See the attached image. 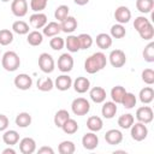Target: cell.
<instances>
[{"instance_id": "6da1fadb", "label": "cell", "mask_w": 154, "mask_h": 154, "mask_svg": "<svg viewBox=\"0 0 154 154\" xmlns=\"http://www.w3.org/2000/svg\"><path fill=\"white\" fill-rule=\"evenodd\" d=\"M107 65V58L102 52H96L94 54H91L90 57H88L84 61V70L94 75L99 71H101L103 67H106Z\"/></svg>"}, {"instance_id": "7a4b0ae2", "label": "cell", "mask_w": 154, "mask_h": 154, "mask_svg": "<svg viewBox=\"0 0 154 154\" xmlns=\"http://www.w3.org/2000/svg\"><path fill=\"white\" fill-rule=\"evenodd\" d=\"M1 65L6 71L13 72L20 66V58L14 51H7L1 58Z\"/></svg>"}, {"instance_id": "3957f363", "label": "cell", "mask_w": 154, "mask_h": 154, "mask_svg": "<svg viewBox=\"0 0 154 154\" xmlns=\"http://www.w3.org/2000/svg\"><path fill=\"white\" fill-rule=\"evenodd\" d=\"M130 135H131V138L136 142H141V141L146 140L148 136L147 124L141 123V122H137V123L134 122V124L130 128Z\"/></svg>"}, {"instance_id": "277c9868", "label": "cell", "mask_w": 154, "mask_h": 154, "mask_svg": "<svg viewBox=\"0 0 154 154\" xmlns=\"http://www.w3.org/2000/svg\"><path fill=\"white\" fill-rule=\"evenodd\" d=\"M71 111L75 116H85L90 111V102L84 97H76L71 103Z\"/></svg>"}, {"instance_id": "5b68a950", "label": "cell", "mask_w": 154, "mask_h": 154, "mask_svg": "<svg viewBox=\"0 0 154 154\" xmlns=\"http://www.w3.org/2000/svg\"><path fill=\"white\" fill-rule=\"evenodd\" d=\"M38 67L43 73H52L55 69V61L48 53H41L38 55Z\"/></svg>"}, {"instance_id": "8992f818", "label": "cell", "mask_w": 154, "mask_h": 154, "mask_svg": "<svg viewBox=\"0 0 154 154\" xmlns=\"http://www.w3.org/2000/svg\"><path fill=\"white\" fill-rule=\"evenodd\" d=\"M136 119L137 122L144 123V124H149L153 122L154 118V113L150 106H141L136 109Z\"/></svg>"}, {"instance_id": "52a82bcc", "label": "cell", "mask_w": 154, "mask_h": 154, "mask_svg": "<svg viewBox=\"0 0 154 154\" xmlns=\"http://www.w3.org/2000/svg\"><path fill=\"white\" fill-rule=\"evenodd\" d=\"M108 60L113 67H123L126 63V55L122 49H113L108 55Z\"/></svg>"}, {"instance_id": "ba28073f", "label": "cell", "mask_w": 154, "mask_h": 154, "mask_svg": "<svg viewBox=\"0 0 154 154\" xmlns=\"http://www.w3.org/2000/svg\"><path fill=\"white\" fill-rule=\"evenodd\" d=\"M73 58L70 53H63L58 59V69L63 73H67L73 69Z\"/></svg>"}, {"instance_id": "9c48e42d", "label": "cell", "mask_w": 154, "mask_h": 154, "mask_svg": "<svg viewBox=\"0 0 154 154\" xmlns=\"http://www.w3.org/2000/svg\"><path fill=\"white\" fill-rule=\"evenodd\" d=\"M29 10V5L26 0H12L11 2V11L16 17H24L26 16Z\"/></svg>"}, {"instance_id": "30bf717a", "label": "cell", "mask_w": 154, "mask_h": 154, "mask_svg": "<svg viewBox=\"0 0 154 154\" xmlns=\"http://www.w3.org/2000/svg\"><path fill=\"white\" fill-rule=\"evenodd\" d=\"M82 146L87 150H94L99 146V137L95 132L90 131L83 135L82 137Z\"/></svg>"}, {"instance_id": "8fae6325", "label": "cell", "mask_w": 154, "mask_h": 154, "mask_svg": "<svg viewBox=\"0 0 154 154\" xmlns=\"http://www.w3.org/2000/svg\"><path fill=\"white\" fill-rule=\"evenodd\" d=\"M114 18L119 24H126L131 19V11L128 6H118L114 11Z\"/></svg>"}, {"instance_id": "7c38bea8", "label": "cell", "mask_w": 154, "mask_h": 154, "mask_svg": "<svg viewBox=\"0 0 154 154\" xmlns=\"http://www.w3.org/2000/svg\"><path fill=\"white\" fill-rule=\"evenodd\" d=\"M13 83L19 90H28L32 85V78L26 73H19L14 77Z\"/></svg>"}, {"instance_id": "4fadbf2b", "label": "cell", "mask_w": 154, "mask_h": 154, "mask_svg": "<svg viewBox=\"0 0 154 154\" xmlns=\"http://www.w3.org/2000/svg\"><path fill=\"white\" fill-rule=\"evenodd\" d=\"M29 23L35 29H42L48 23V19L43 12H34L29 17Z\"/></svg>"}, {"instance_id": "5bb4252c", "label": "cell", "mask_w": 154, "mask_h": 154, "mask_svg": "<svg viewBox=\"0 0 154 154\" xmlns=\"http://www.w3.org/2000/svg\"><path fill=\"white\" fill-rule=\"evenodd\" d=\"M19 150L22 154H32L36 152V141L32 137H24L19 141Z\"/></svg>"}, {"instance_id": "9a60e30c", "label": "cell", "mask_w": 154, "mask_h": 154, "mask_svg": "<svg viewBox=\"0 0 154 154\" xmlns=\"http://www.w3.org/2000/svg\"><path fill=\"white\" fill-rule=\"evenodd\" d=\"M105 141L111 146L120 144L123 141V132L118 129H111L105 134Z\"/></svg>"}, {"instance_id": "2e32d148", "label": "cell", "mask_w": 154, "mask_h": 154, "mask_svg": "<svg viewBox=\"0 0 154 154\" xmlns=\"http://www.w3.org/2000/svg\"><path fill=\"white\" fill-rule=\"evenodd\" d=\"M72 78L69 75H60L54 81V88L60 91H66L72 87Z\"/></svg>"}, {"instance_id": "e0dca14e", "label": "cell", "mask_w": 154, "mask_h": 154, "mask_svg": "<svg viewBox=\"0 0 154 154\" xmlns=\"http://www.w3.org/2000/svg\"><path fill=\"white\" fill-rule=\"evenodd\" d=\"M72 87H73V89H75L76 93H78V94H84V93H87V91L90 89V81H89L87 77L79 76V77H77V78L72 82Z\"/></svg>"}, {"instance_id": "ac0fdd59", "label": "cell", "mask_w": 154, "mask_h": 154, "mask_svg": "<svg viewBox=\"0 0 154 154\" xmlns=\"http://www.w3.org/2000/svg\"><path fill=\"white\" fill-rule=\"evenodd\" d=\"M102 103H103L102 107H101V114H102V117L106 118V119H112L116 116L117 111H118L117 103L113 102V101H106V100Z\"/></svg>"}, {"instance_id": "d6986e66", "label": "cell", "mask_w": 154, "mask_h": 154, "mask_svg": "<svg viewBox=\"0 0 154 154\" xmlns=\"http://www.w3.org/2000/svg\"><path fill=\"white\" fill-rule=\"evenodd\" d=\"M77 19L72 16H67L64 20L60 22V28H61V31L63 32H66V34H72L76 29H77Z\"/></svg>"}, {"instance_id": "ffe728a7", "label": "cell", "mask_w": 154, "mask_h": 154, "mask_svg": "<svg viewBox=\"0 0 154 154\" xmlns=\"http://www.w3.org/2000/svg\"><path fill=\"white\" fill-rule=\"evenodd\" d=\"M61 31L60 28V23L58 22H48L43 28H42V34L46 37H53L59 35V32Z\"/></svg>"}, {"instance_id": "44dd1931", "label": "cell", "mask_w": 154, "mask_h": 154, "mask_svg": "<svg viewBox=\"0 0 154 154\" xmlns=\"http://www.w3.org/2000/svg\"><path fill=\"white\" fill-rule=\"evenodd\" d=\"M89 96L95 103H102L106 100V90L102 87H93L89 90Z\"/></svg>"}, {"instance_id": "7402d4cb", "label": "cell", "mask_w": 154, "mask_h": 154, "mask_svg": "<svg viewBox=\"0 0 154 154\" xmlns=\"http://www.w3.org/2000/svg\"><path fill=\"white\" fill-rule=\"evenodd\" d=\"M95 42H96V46L100 48V49H108L112 43H113V38L111 37L109 34H106V32H101L96 36L95 38Z\"/></svg>"}, {"instance_id": "603a6c76", "label": "cell", "mask_w": 154, "mask_h": 154, "mask_svg": "<svg viewBox=\"0 0 154 154\" xmlns=\"http://www.w3.org/2000/svg\"><path fill=\"white\" fill-rule=\"evenodd\" d=\"M2 141L7 146H14L19 142V134L16 130H5L2 134Z\"/></svg>"}, {"instance_id": "cb8c5ba5", "label": "cell", "mask_w": 154, "mask_h": 154, "mask_svg": "<svg viewBox=\"0 0 154 154\" xmlns=\"http://www.w3.org/2000/svg\"><path fill=\"white\" fill-rule=\"evenodd\" d=\"M87 128L93 132H97L103 128V122L97 116H90L87 119Z\"/></svg>"}, {"instance_id": "d4e9b609", "label": "cell", "mask_w": 154, "mask_h": 154, "mask_svg": "<svg viewBox=\"0 0 154 154\" xmlns=\"http://www.w3.org/2000/svg\"><path fill=\"white\" fill-rule=\"evenodd\" d=\"M138 99L144 105H148L153 100H154V90L152 87H144L140 90V94H138Z\"/></svg>"}, {"instance_id": "484cf974", "label": "cell", "mask_w": 154, "mask_h": 154, "mask_svg": "<svg viewBox=\"0 0 154 154\" xmlns=\"http://www.w3.org/2000/svg\"><path fill=\"white\" fill-rule=\"evenodd\" d=\"M26 41L30 46H40L42 42H43V34L40 32L38 30H32V31H29L26 34Z\"/></svg>"}, {"instance_id": "4316f807", "label": "cell", "mask_w": 154, "mask_h": 154, "mask_svg": "<svg viewBox=\"0 0 154 154\" xmlns=\"http://www.w3.org/2000/svg\"><path fill=\"white\" fill-rule=\"evenodd\" d=\"M65 47L67 48V51L70 53H77L81 49L78 36H76V35H69L65 38Z\"/></svg>"}, {"instance_id": "83f0119b", "label": "cell", "mask_w": 154, "mask_h": 154, "mask_svg": "<svg viewBox=\"0 0 154 154\" xmlns=\"http://www.w3.org/2000/svg\"><path fill=\"white\" fill-rule=\"evenodd\" d=\"M36 87L41 91H51L54 88V81L51 77L38 78L37 82H36Z\"/></svg>"}, {"instance_id": "f1b7e54d", "label": "cell", "mask_w": 154, "mask_h": 154, "mask_svg": "<svg viewBox=\"0 0 154 154\" xmlns=\"http://www.w3.org/2000/svg\"><path fill=\"white\" fill-rule=\"evenodd\" d=\"M31 116L30 113L28 112H20L17 114L14 122H16V125L19 126V128H28L30 124H31Z\"/></svg>"}, {"instance_id": "f546056e", "label": "cell", "mask_w": 154, "mask_h": 154, "mask_svg": "<svg viewBox=\"0 0 154 154\" xmlns=\"http://www.w3.org/2000/svg\"><path fill=\"white\" fill-rule=\"evenodd\" d=\"M125 93H126V90H125L124 87H122V85L113 87L111 89V99H112V101L116 102V103H120L123 97H124V95H125Z\"/></svg>"}, {"instance_id": "4dcf8cb0", "label": "cell", "mask_w": 154, "mask_h": 154, "mask_svg": "<svg viewBox=\"0 0 154 154\" xmlns=\"http://www.w3.org/2000/svg\"><path fill=\"white\" fill-rule=\"evenodd\" d=\"M136 8L141 13H149L154 8V0H136Z\"/></svg>"}, {"instance_id": "1f68e13d", "label": "cell", "mask_w": 154, "mask_h": 154, "mask_svg": "<svg viewBox=\"0 0 154 154\" xmlns=\"http://www.w3.org/2000/svg\"><path fill=\"white\" fill-rule=\"evenodd\" d=\"M70 118V113H69V111H66V109H59V111H57V113L54 114V125L57 126V128H61L63 126V124L67 120Z\"/></svg>"}, {"instance_id": "d6a6232c", "label": "cell", "mask_w": 154, "mask_h": 154, "mask_svg": "<svg viewBox=\"0 0 154 154\" xmlns=\"http://www.w3.org/2000/svg\"><path fill=\"white\" fill-rule=\"evenodd\" d=\"M135 122V117L131 114V113H125V114H122L119 118H118V125L122 128V129H130L131 125L134 124Z\"/></svg>"}, {"instance_id": "836d02e7", "label": "cell", "mask_w": 154, "mask_h": 154, "mask_svg": "<svg viewBox=\"0 0 154 154\" xmlns=\"http://www.w3.org/2000/svg\"><path fill=\"white\" fill-rule=\"evenodd\" d=\"M12 31L18 35H26L29 32V24L24 20H16L12 24Z\"/></svg>"}, {"instance_id": "e575fe53", "label": "cell", "mask_w": 154, "mask_h": 154, "mask_svg": "<svg viewBox=\"0 0 154 154\" xmlns=\"http://www.w3.org/2000/svg\"><path fill=\"white\" fill-rule=\"evenodd\" d=\"M76 150V146L72 141H63L58 146V152L60 154H73Z\"/></svg>"}, {"instance_id": "d590c367", "label": "cell", "mask_w": 154, "mask_h": 154, "mask_svg": "<svg viewBox=\"0 0 154 154\" xmlns=\"http://www.w3.org/2000/svg\"><path fill=\"white\" fill-rule=\"evenodd\" d=\"M111 37L112 38H123L125 35H126V30H125V26L124 24H113L111 26Z\"/></svg>"}, {"instance_id": "8d00e7d4", "label": "cell", "mask_w": 154, "mask_h": 154, "mask_svg": "<svg viewBox=\"0 0 154 154\" xmlns=\"http://www.w3.org/2000/svg\"><path fill=\"white\" fill-rule=\"evenodd\" d=\"M136 102H137V99H136L135 94H134V93H129V91H126L120 103L124 106V108L131 109V108H134V107L136 106Z\"/></svg>"}, {"instance_id": "74e56055", "label": "cell", "mask_w": 154, "mask_h": 154, "mask_svg": "<svg viewBox=\"0 0 154 154\" xmlns=\"http://www.w3.org/2000/svg\"><path fill=\"white\" fill-rule=\"evenodd\" d=\"M61 129H63V131H64L65 134H67V135H73V134L77 132V130H78V124H77V122H76L75 119L69 118V119L63 124Z\"/></svg>"}, {"instance_id": "f35d334b", "label": "cell", "mask_w": 154, "mask_h": 154, "mask_svg": "<svg viewBox=\"0 0 154 154\" xmlns=\"http://www.w3.org/2000/svg\"><path fill=\"white\" fill-rule=\"evenodd\" d=\"M78 41H79V47L81 49H88L93 46L94 43V40L93 37L89 35V34H85V32H82L78 35Z\"/></svg>"}, {"instance_id": "ab89813d", "label": "cell", "mask_w": 154, "mask_h": 154, "mask_svg": "<svg viewBox=\"0 0 154 154\" xmlns=\"http://www.w3.org/2000/svg\"><path fill=\"white\" fill-rule=\"evenodd\" d=\"M13 41V32L10 29L0 30V46H8Z\"/></svg>"}, {"instance_id": "60d3db41", "label": "cell", "mask_w": 154, "mask_h": 154, "mask_svg": "<svg viewBox=\"0 0 154 154\" xmlns=\"http://www.w3.org/2000/svg\"><path fill=\"white\" fill-rule=\"evenodd\" d=\"M69 11H70V8H69L67 5H59V6L55 8V11H54V17H55V19L60 23L61 20H64V19L69 16Z\"/></svg>"}, {"instance_id": "b9f144b4", "label": "cell", "mask_w": 154, "mask_h": 154, "mask_svg": "<svg viewBox=\"0 0 154 154\" xmlns=\"http://www.w3.org/2000/svg\"><path fill=\"white\" fill-rule=\"evenodd\" d=\"M141 36V38L146 40V41H150L154 37V26L152 23H149L148 25H146L144 28H142L140 31H137Z\"/></svg>"}, {"instance_id": "7bdbcfd3", "label": "cell", "mask_w": 154, "mask_h": 154, "mask_svg": "<svg viewBox=\"0 0 154 154\" xmlns=\"http://www.w3.org/2000/svg\"><path fill=\"white\" fill-rule=\"evenodd\" d=\"M142 55H143V58L147 63H153L154 61V42H149L144 47V49L142 52Z\"/></svg>"}, {"instance_id": "ee69618b", "label": "cell", "mask_w": 154, "mask_h": 154, "mask_svg": "<svg viewBox=\"0 0 154 154\" xmlns=\"http://www.w3.org/2000/svg\"><path fill=\"white\" fill-rule=\"evenodd\" d=\"M49 46H51V48L54 49V51H60V49H63V48L65 47V40H64L63 37H60L59 35L53 36V37H51V40H49Z\"/></svg>"}, {"instance_id": "f6af8a7d", "label": "cell", "mask_w": 154, "mask_h": 154, "mask_svg": "<svg viewBox=\"0 0 154 154\" xmlns=\"http://www.w3.org/2000/svg\"><path fill=\"white\" fill-rule=\"evenodd\" d=\"M48 0H30V8L34 12H42L47 7Z\"/></svg>"}, {"instance_id": "bcb514c9", "label": "cell", "mask_w": 154, "mask_h": 154, "mask_svg": "<svg viewBox=\"0 0 154 154\" xmlns=\"http://www.w3.org/2000/svg\"><path fill=\"white\" fill-rule=\"evenodd\" d=\"M141 77L146 84L148 85L154 84V70L153 69H144L141 73Z\"/></svg>"}, {"instance_id": "7dc6e473", "label": "cell", "mask_w": 154, "mask_h": 154, "mask_svg": "<svg viewBox=\"0 0 154 154\" xmlns=\"http://www.w3.org/2000/svg\"><path fill=\"white\" fill-rule=\"evenodd\" d=\"M149 23H150V20H149L147 17H144V16H138V17H136L135 20H134V28H135L137 31H140L142 28H144V26L148 25Z\"/></svg>"}, {"instance_id": "c3c4849f", "label": "cell", "mask_w": 154, "mask_h": 154, "mask_svg": "<svg viewBox=\"0 0 154 154\" xmlns=\"http://www.w3.org/2000/svg\"><path fill=\"white\" fill-rule=\"evenodd\" d=\"M8 124H10L8 118L5 114H0V132L1 131H5L8 128Z\"/></svg>"}, {"instance_id": "681fc988", "label": "cell", "mask_w": 154, "mask_h": 154, "mask_svg": "<svg viewBox=\"0 0 154 154\" xmlns=\"http://www.w3.org/2000/svg\"><path fill=\"white\" fill-rule=\"evenodd\" d=\"M37 153L38 154H54V150L52 147H48V146H43L41 148L37 149Z\"/></svg>"}, {"instance_id": "f907efd6", "label": "cell", "mask_w": 154, "mask_h": 154, "mask_svg": "<svg viewBox=\"0 0 154 154\" xmlns=\"http://www.w3.org/2000/svg\"><path fill=\"white\" fill-rule=\"evenodd\" d=\"M2 154H16V150L12 148V146H8V148L2 150Z\"/></svg>"}, {"instance_id": "816d5d0a", "label": "cell", "mask_w": 154, "mask_h": 154, "mask_svg": "<svg viewBox=\"0 0 154 154\" xmlns=\"http://www.w3.org/2000/svg\"><path fill=\"white\" fill-rule=\"evenodd\" d=\"M89 1H90V0H73V2L77 4V5H79V6H84V5H87Z\"/></svg>"}, {"instance_id": "f5cc1de1", "label": "cell", "mask_w": 154, "mask_h": 154, "mask_svg": "<svg viewBox=\"0 0 154 154\" xmlns=\"http://www.w3.org/2000/svg\"><path fill=\"white\" fill-rule=\"evenodd\" d=\"M2 2H8V1H11V0H1Z\"/></svg>"}, {"instance_id": "db71d44e", "label": "cell", "mask_w": 154, "mask_h": 154, "mask_svg": "<svg viewBox=\"0 0 154 154\" xmlns=\"http://www.w3.org/2000/svg\"><path fill=\"white\" fill-rule=\"evenodd\" d=\"M0 53H1V51H0Z\"/></svg>"}]
</instances>
